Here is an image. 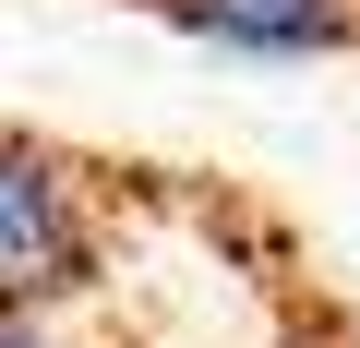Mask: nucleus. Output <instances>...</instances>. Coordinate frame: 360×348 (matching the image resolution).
<instances>
[{"label": "nucleus", "mask_w": 360, "mask_h": 348, "mask_svg": "<svg viewBox=\"0 0 360 348\" xmlns=\"http://www.w3.org/2000/svg\"><path fill=\"white\" fill-rule=\"evenodd\" d=\"M96 276V228L37 144H0V312H49Z\"/></svg>", "instance_id": "nucleus-1"}, {"label": "nucleus", "mask_w": 360, "mask_h": 348, "mask_svg": "<svg viewBox=\"0 0 360 348\" xmlns=\"http://www.w3.org/2000/svg\"><path fill=\"white\" fill-rule=\"evenodd\" d=\"M156 13L217 37V49H252V60H300V49H348L360 37V0H156Z\"/></svg>", "instance_id": "nucleus-2"}, {"label": "nucleus", "mask_w": 360, "mask_h": 348, "mask_svg": "<svg viewBox=\"0 0 360 348\" xmlns=\"http://www.w3.org/2000/svg\"><path fill=\"white\" fill-rule=\"evenodd\" d=\"M0 348H60V336H49L37 312H0Z\"/></svg>", "instance_id": "nucleus-3"}]
</instances>
